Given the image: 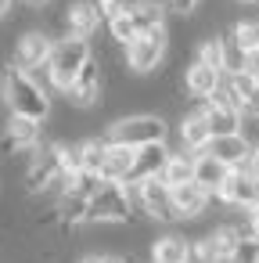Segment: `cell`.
I'll return each mask as SVG.
<instances>
[{"label":"cell","instance_id":"52a82bcc","mask_svg":"<svg viewBox=\"0 0 259 263\" xmlns=\"http://www.w3.org/2000/svg\"><path fill=\"white\" fill-rule=\"evenodd\" d=\"M40 144H44V123L26 119V116H11V112H8L4 134H0V155H4V159L29 155V152H36Z\"/></svg>","mask_w":259,"mask_h":263},{"label":"cell","instance_id":"d6a6232c","mask_svg":"<svg viewBox=\"0 0 259 263\" xmlns=\"http://www.w3.org/2000/svg\"><path fill=\"white\" fill-rule=\"evenodd\" d=\"M252 180H259V144H252V152H248V159H245V166H241Z\"/></svg>","mask_w":259,"mask_h":263},{"label":"cell","instance_id":"9a60e30c","mask_svg":"<svg viewBox=\"0 0 259 263\" xmlns=\"http://www.w3.org/2000/svg\"><path fill=\"white\" fill-rule=\"evenodd\" d=\"M148 263H191V238L184 231H158L148 245Z\"/></svg>","mask_w":259,"mask_h":263},{"label":"cell","instance_id":"277c9868","mask_svg":"<svg viewBox=\"0 0 259 263\" xmlns=\"http://www.w3.org/2000/svg\"><path fill=\"white\" fill-rule=\"evenodd\" d=\"M62 173H65V170H62V141L40 144V148L29 155L26 170H22V187H26V195L44 198V195H47V187H51Z\"/></svg>","mask_w":259,"mask_h":263},{"label":"cell","instance_id":"484cf974","mask_svg":"<svg viewBox=\"0 0 259 263\" xmlns=\"http://www.w3.org/2000/svg\"><path fill=\"white\" fill-rule=\"evenodd\" d=\"M227 36L234 40V47H237L241 54H252V51H259V22H252V18H241V22H234Z\"/></svg>","mask_w":259,"mask_h":263},{"label":"cell","instance_id":"4fadbf2b","mask_svg":"<svg viewBox=\"0 0 259 263\" xmlns=\"http://www.w3.org/2000/svg\"><path fill=\"white\" fill-rule=\"evenodd\" d=\"M220 83H223V72H216V69H209V65L194 62V58L184 65V80H180V87H184V94H187L194 105L209 101V98L220 90Z\"/></svg>","mask_w":259,"mask_h":263},{"label":"cell","instance_id":"ba28073f","mask_svg":"<svg viewBox=\"0 0 259 263\" xmlns=\"http://www.w3.org/2000/svg\"><path fill=\"white\" fill-rule=\"evenodd\" d=\"M54 40H58V36H51L47 29H29V33H22V36L15 40L8 62H11L15 69H22V72L36 76V69L47 65V58H51V51H54Z\"/></svg>","mask_w":259,"mask_h":263},{"label":"cell","instance_id":"d6986e66","mask_svg":"<svg viewBox=\"0 0 259 263\" xmlns=\"http://www.w3.org/2000/svg\"><path fill=\"white\" fill-rule=\"evenodd\" d=\"M212 137H234V134H245V116L237 108H223V105H212V101H202L198 105Z\"/></svg>","mask_w":259,"mask_h":263},{"label":"cell","instance_id":"5bb4252c","mask_svg":"<svg viewBox=\"0 0 259 263\" xmlns=\"http://www.w3.org/2000/svg\"><path fill=\"white\" fill-rule=\"evenodd\" d=\"M176 141H180V148H184V152H191V155H202V152L209 148L212 130H209V123H205V116H202V108H198V105H194V108H187V112H180Z\"/></svg>","mask_w":259,"mask_h":263},{"label":"cell","instance_id":"6da1fadb","mask_svg":"<svg viewBox=\"0 0 259 263\" xmlns=\"http://www.w3.org/2000/svg\"><path fill=\"white\" fill-rule=\"evenodd\" d=\"M0 101L8 105L11 116H26V119H36V123H47L51 112H54L51 83L15 69L11 62H0Z\"/></svg>","mask_w":259,"mask_h":263},{"label":"cell","instance_id":"9c48e42d","mask_svg":"<svg viewBox=\"0 0 259 263\" xmlns=\"http://www.w3.org/2000/svg\"><path fill=\"white\" fill-rule=\"evenodd\" d=\"M65 101H69V108H76V112H90V108H97V105L105 101V69H101L97 58H90V62L83 65V72H79L76 83L69 87Z\"/></svg>","mask_w":259,"mask_h":263},{"label":"cell","instance_id":"7402d4cb","mask_svg":"<svg viewBox=\"0 0 259 263\" xmlns=\"http://www.w3.org/2000/svg\"><path fill=\"white\" fill-rule=\"evenodd\" d=\"M227 177H230V170H227L220 159H212V155H205V152L194 155V184H198V187H205L209 195H216Z\"/></svg>","mask_w":259,"mask_h":263},{"label":"cell","instance_id":"1f68e13d","mask_svg":"<svg viewBox=\"0 0 259 263\" xmlns=\"http://www.w3.org/2000/svg\"><path fill=\"white\" fill-rule=\"evenodd\" d=\"M241 116H245V119H259V87L241 101Z\"/></svg>","mask_w":259,"mask_h":263},{"label":"cell","instance_id":"ac0fdd59","mask_svg":"<svg viewBox=\"0 0 259 263\" xmlns=\"http://www.w3.org/2000/svg\"><path fill=\"white\" fill-rule=\"evenodd\" d=\"M248 152H252V141H248L245 134H234V137H212L209 148H205V155L220 159L227 170H241L245 159H248Z\"/></svg>","mask_w":259,"mask_h":263},{"label":"cell","instance_id":"74e56055","mask_svg":"<svg viewBox=\"0 0 259 263\" xmlns=\"http://www.w3.org/2000/svg\"><path fill=\"white\" fill-rule=\"evenodd\" d=\"M22 4H26V8H33V11H40V8H47V4H51V0H22Z\"/></svg>","mask_w":259,"mask_h":263},{"label":"cell","instance_id":"f35d334b","mask_svg":"<svg viewBox=\"0 0 259 263\" xmlns=\"http://www.w3.org/2000/svg\"><path fill=\"white\" fill-rule=\"evenodd\" d=\"M234 4H259V0H234Z\"/></svg>","mask_w":259,"mask_h":263},{"label":"cell","instance_id":"44dd1931","mask_svg":"<svg viewBox=\"0 0 259 263\" xmlns=\"http://www.w3.org/2000/svg\"><path fill=\"white\" fill-rule=\"evenodd\" d=\"M169 155H173L169 144H148V148H137V162H133V177H130V180H151V177H162Z\"/></svg>","mask_w":259,"mask_h":263},{"label":"cell","instance_id":"7a4b0ae2","mask_svg":"<svg viewBox=\"0 0 259 263\" xmlns=\"http://www.w3.org/2000/svg\"><path fill=\"white\" fill-rule=\"evenodd\" d=\"M105 141L133 148V152L148 144H169V119L158 112H126L105 126Z\"/></svg>","mask_w":259,"mask_h":263},{"label":"cell","instance_id":"e575fe53","mask_svg":"<svg viewBox=\"0 0 259 263\" xmlns=\"http://www.w3.org/2000/svg\"><path fill=\"white\" fill-rule=\"evenodd\" d=\"M76 263H105V252H87V256H79Z\"/></svg>","mask_w":259,"mask_h":263},{"label":"cell","instance_id":"836d02e7","mask_svg":"<svg viewBox=\"0 0 259 263\" xmlns=\"http://www.w3.org/2000/svg\"><path fill=\"white\" fill-rule=\"evenodd\" d=\"M241 72H248L255 83H259V51H252V54H245V69Z\"/></svg>","mask_w":259,"mask_h":263},{"label":"cell","instance_id":"603a6c76","mask_svg":"<svg viewBox=\"0 0 259 263\" xmlns=\"http://www.w3.org/2000/svg\"><path fill=\"white\" fill-rule=\"evenodd\" d=\"M162 184H169V187H180V184H194V155L191 152H184V148H176L173 155H169V162H166V170H162V177H158Z\"/></svg>","mask_w":259,"mask_h":263},{"label":"cell","instance_id":"4dcf8cb0","mask_svg":"<svg viewBox=\"0 0 259 263\" xmlns=\"http://www.w3.org/2000/svg\"><path fill=\"white\" fill-rule=\"evenodd\" d=\"M126 4H130V0H94V8H97L101 22H112V18H119V15L126 11Z\"/></svg>","mask_w":259,"mask_h":263},{"label":"cell","instance_id":"ffe728a7","mask_svg":"<svg viewBox=\"0 0 259 263\" xmlns=\"http://www.w3.org/2000/svg\"><path fill=\"white\" fill-rule=\"evenodd\" d=\"M133 162H137V152L133 148L108 144V155H105V166H101V180L105 184H126L133 177Z\"/></svg>","mask_w":259,"mask_h":263},{"label":"cell","instance_id":"3957f363","mask_svg":"<svg viewBox=\"0 0 259 263\" xmlns=\"http://www.w3.org/2000/svg\"><path fill=\"white\" fill-rule=\"evenodd\" d=\"M90 58H94V47H90V40L58 36V40H54V51H51V58H47V65H44L51 90H58V94H69V87L76 83V76L83 72V65H87Z\"/></svg>","mask_w":259,"mask_h":263},{"label":"cell","instance_id":"e0dca14e","mask_svg":"<svg viewBox=\"0 0 259 263\" xmlns=\"http://www.w3.org/2000/svg\"><path fill=\"white\" fill-rule=\"evenodd\" d=\"M209 205H212V195L198 184H180L173 187V209H176V220H205L209 216Z\"/></svg>","mask_w":259,"mask_h":263},{"label":"cell","instance_id":"8d00e7d4","mask_svg":"<svg viewBox=\"0 0 259 263\" xmlns=\"http://www.w3.org/2000/svg\"><path fill=\"white\" fill-rule=\"evenodd\" d=\"M248 223H252V234L259 238V209H252V213H248Z\"/></svg>","mask_w":259,"mask_h":263},{"label":"cell","instance_id":"30bf717a","mask_svg":"<svg viewBox=\"0 0 259 263\" xmlns=\"http://www.w3.org/2000/svg\"><path fill=\"white\" fill-rule=\"evenodd\" d=\"M220 205L227 209H241V213H252L259 209V180H252L245 170H230V177L223 180V187L212 195Z\"/></svg>","mask_w":259,"mask_h":263},{"label":"cell","instance_id":"5b68a950","mask_svg":"<svg viewBox=\"0 0 259 263\" xmlns=\"http://www.w3.org/2000/svg\"><path fill=\"white\" fill-rule=\"evenodd\" d=\"M137 213L126 198V187L123 184H101V191L90 198L87 205V223H101V227H126L133 223Z\"/></svg>","mask_w":259,"mask_h":263},{"label":"cell","instance_id":"2e32d148","mask_svg":"<svg viewBox=\"0 0 259 263\" xmlns=\"http://www.w3.org/2000/svg\"><path fill=\"white\" fill-rule=\"evenodd\" d=\"M141 191H144V216L155 220V223H176V209H173V187L162 184L158 177L151 180H141Z\"/></svg>","mask_w":259,"mask_h":263},{"label":"cell","instance_id":"8fae6325","mask_svg":"<svg viewBox=\"0 0 259 263\" xmlns=\"http://www.w3.org/2000/svg\"><path fill=\"white\" fill-rule=\"evenodd\" d=\"M101 29V15L94 8V0H69L62 11V36H76V40H94Z\"/></svg>","mask_w":259,"mask_h":263},{"label":"cell","instance_id":"83f0119b","mask_svg":"<svg viewBox=\"0 0 259 263\" xmlns=\"http://www.w3.org/2000/svg\"><path fill=\"white\" fill-rule=\"evenodd\" d=\"M108 40H112L119 51H123V47H130V44L137 40V29H133V22H130V15H126V11H123L119 18H112V22H108Z\"/></svg>","mask_w":259,"mask_h":263},{"label":"cell","instance_id":"8992f818","mask_svg":"<svg viewBox=\"0 0 259 263\" xmlns=\"http://www.w3.org/2000/svg\"><path fill=\"white\" fill-rule=\"evenodd\" d=\"M166 58H169V29L158 33V36H137L130 47H123V65H126V72L137 76V80L155 76Z\"/></svg>","mask_w":259,"mask_h":263},{"label":"cell","instance_id":"7c38bea8","mask_svg":"<svg viewBox=\"0 0 259 263\" xmlns=\"http://www.w3.org/2000/svg\"><path fill=\"white\" fill-rule=\"evenodd\" d=\"M126 15L137 29V36H158L169 29V11H166L162 0H130Z\"/></svg>","mask_w":259,"mask_h":263},{"label":"cell","instance_id":"d4e9b609","mask_svg":"<svg viewBox=\"0 0 259 263\" xmlns=\"http://www.w3.org/2000/svg\"><path fill=\"white\" fill-rule=\"evenodd\" d=\"M191 58L202 62V65H209V69H216V72H223V33H205V36H198Z\"/></svg>","mask_w":259,"mask_h":263},{"label":"cell","instance_id":"d590c367","mask_svg":"<svg viewBox=\"0 0 259 263\" xmlns=\"http://www.w3.org/2000/svg\"><path fill=\"white\" fill-rule=\"evenodd\" d=\"M11 11H15V0H0V22H4Z\"/></svg>","mask_w":259,"mask_h":263},{"label":"cell","instance_id":"cb8c5ba5","mask_svg":"<svg viewBox=\"0 0 259 263\" xmlns=\"http://www.w3.org/2000/svg\"><path fill=\"white\" fill-rule=\"evenodd\" d=\"M76 148H79V173H97L101 177V166H105V155H108L105 134L83 137V141H76Z\"/></svg>","mask_w":259,"mask_h":263},{"label":"cell","instance_id":"f1b7e54d","mask_svg":"<svg viewBox=\"0 0 259 263\" xmlns=\"http://www.w3.org/2000/svg\"><path fill=\"white\" fill-rule=\"evenodd\" d=\"M230 263H259V238L255 234L252 238H241V245H237V252H234Z\"/></svg>","mask_w":259,"mask_h":263},{"label":"cell","instance_id":"f546056e","mask_svg":"<svg viewBox=\"0 0 259 263\" xmlns=\"http://www.w3.org/2000/svg\"><path fill=\"white\" fill-rule=\"evenodd\" d=\"M162 4H166L169 15H176V18H191V15H198L202 0H162Z\"/></svg>","mask_w":259,"mask_h":263},{"label":"cell","instance_id":"4316f807","mask_svg":"<svg viewBox=\"0 0 259 263\" xmlns=\"http://www.w3.org/2000/svg\"><path fill=\"white\" fill-rule=\"evenodd\" d=\"M191 263H223V256H220V245H216L212 231H205V234L191 238Z\"/></svg>","mask_w":259,"mask_h":263}]
</instances>
